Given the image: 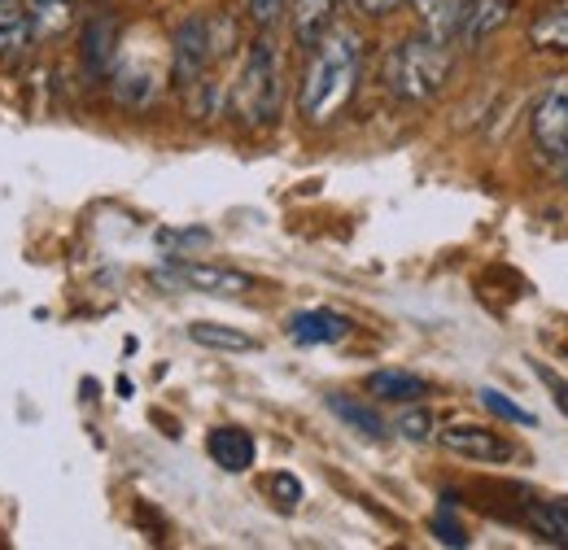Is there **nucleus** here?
Masks as SVG:
<instances>
[{
	"label": "nucleus",
	"instance_id": "obj_28",
	"mask_svg": "<svg viewBox=\"0 0 568 550\" xmlns=\"http://www.w3.org/2000/svg\"><path fill=\"white\" fill-rule=\"evenodd\" d=\"M363 13H372V18H385V13H394V9H403L407 0H355Z\"/></svg>",
	"mask_w": 568,
	"mask_h": 550
},
{
	"label": "nucleus",
	"instance_id": "obj_13",
	"mask_svg": "<svg viewBox=\"0 0 568 550\" xmlns=\"http://www.w3.org/2000/svg\"><path fill=\"white\" fill-rule=\"evenodd\" d=\"M36 44V22L27 0H0V53H18Z\"/></svg>",
	"mask_w": 568,
	"mask_h": 550
},
{
	"label": "nucleus",
	"instance_id": "obj_21",
	"mask_svg": "<svg viewBox=\"0 0 568 550\" xmlns=\"http://www.w3.org/2000/svg\"><path fill=\"white\" fill-rule=\"evenodd\" d=\"M153 241H158L162 249H171V258H184L189 249H206L214 236L206 227H162Z\"/></svg>",
	"mask_w": 568,
	"mask_h": 550
},
{
	"label": "nucleus",
	"instance_id": "obj_6",
	"mask_svg": "<svg viewBox=\"0 0 568 550\" xmlns=\"http://www.w3.org/2000/svg\"><path fill=\"white\" fill-rule=\"evenodd\" d=\"M149 279L158 288L202 293V297H245V293H254V275L236 272V267H214V263H189V258H171Z\"/></svg>",
	"mask_w": 568,
	"mask_h": 550
},
{
	"label": "nucleus",
	"instance_id": "obj_8",
	"mask_svg": "<svg viewBox=\"0 0 568 550\" xmlns=\"http://www.w3.org/2000/svg\"><path fill=\"white\" fill-rule=\"evenodd\" d=\"M351 337V319L337 310H297L288 319V342L297 345H337Z\"/></svg>",
	"mask_w": 568,
	"mask_h": 550
},
{
	"label": "nucleus",
	"instance_id": "obj_1",
	"mask_svg": "<svg viewBox=\"0 0 568 550\" xmlns=\"http://www.w3.org/2000/svg\"><path fill=\"white\" fill-rule=\"evenodd\" d=\"M315 58L302 74V92H297V114L306 123H333L358 88V70H363V44L351 27H328L315 44Z\"/></svg>",
	"mask_w": 568,
	"mask_h": 550
},
{
	"label": "nucleus",
	"instance_id": "obj_25",
	"mask_svg": "<svg viewBox=\"0 0 568 550\" xmlns=\"http://www.w3.org/2000/svg\"><path fill=\"white\" fill-rule=\"evenodd\" d=\"M534 376H538V380H542V385L551 389L556 407H560V411L568 415V380H565V376H556V371H551V367H542V363H534Z\"/></svg>",
	"mask_w": 568,
	"mask_h": 550
},
{
	"label": "nucleus",
	"instance_id": "obj_19",
	"mask_svg": "<svg viewBox=\"0 0 568 550\" xmlns=\"http://www.w3.org/2000/svg\"><path fill=\"white\" fill-rule=\"evenodd\" d=\"M525 516H529L538 538H547L556 547H568V502H534Z\"/></svg>",
	"mask_w": 568,
	"mask_h": 550
},
{
	"label": "nucleus",
	"instance_id": "obj_14",
	"mask_svg": "<svg viewBox=\"0 0 568 550\" xmlns=\"http://www.w3.org/2000/svg\"><path fill=\"white\" fill-rule=\"evenodd\" d=\"M416 4H420V31H425L428 40L455 44L459 18H464V4L468 0H416Z\"/></svg>",
	"mask_w": 568,
	"mask_h": 550
},
{
	"label": "nucleus",
	"instance_id": "obj_18",
	"mask_svg": "<svg viewBox=\"0 0 568 550\" xmlns=\"http://www.w3.org/2000/svg\"><path fill=\"white\" fill-rule=\"evenodd\" d=\"M333 22V0H293V35L311 49Z\"/></svg>",
	"mask_w": 568,
	"mask_h": 550
},
{
	"label": "nucleus",
	"instance_id": "obj_15",
	"mask_svg": "<svg viewBox=\"0 0 568 550\" xmlns=\"http://www.w3.org/2000/svg\"><path fill=\"white\" fill-rule=\"evenodd\" d=\"M189 342H197L202 349H219V354H254L258 342L241 328H227V324H211V319H197L189 324Z\"/></svg>",
	"mask_w": 568,
	"mask_h": 550
},
{
	"label": "nucleus",
	"instance_id": "obj_17",
	"mask_svg": "<svg viewBox=\"0 0 568 550\" xmlns=\"http://www.w3.org/2000/svg\"><path fill=\"white\" fill-rule=\"evenodd\" d=\"M114 58H119V27H114V18L88 22V31H83V62L92 70H105L114 67Z\"/></svg>",
	"mask_w": 568,
	"mask_h": 550
},
{
	"label": "nucleus",
	"instance_id": "obj_20",
	"mask_svg": "<svg viewBox=\"0 0 568 550\" xmlns=\"http://www.w3.org/2000/svg\"><path fill=\"white\" fill-rule=\"evenodd\" d=\"M31 4V22H36V40L40 35H58L71 27V0H27Z\"/></svg>",
	"mask_w": 568,
	"mask_h": 550
},
{
	"label": "nucleus",
	"instance_id": "obj_26",
	"mask_svg": "<svg viewBox=\"0 0 568 550\" xmlns=\"http://www.w3.org/2000/svg\"><path fill=\"white\" fill-rule=\"evenodd\" d=\"M433 533H437V542H446V547H468V533H464L455 520H446V516L433 520Z\"/></svg>",
	"mask_w": 568,
	"mask_h": 550
},
{
	"label": "nucleus",
	"instance_id": "obj_11",
	"mask_svg": "<svg viewBox=\"0 0 568 550\" xmlns=\"http://www.w3.org/2000/svg\"><path fill=\"white\" fill-rule=\"evenodd\" d=\"M507 13H511V0H468L455 40H464V44H481L486 35H495L498 27L507 22Z\"/></svg>",
	"mask_w": 568,
	"mask_h": 550
},
{
	"label": "nucleus",
	"instance_id": "obj_2",
	"mask_svg": "<svg viewBox=\"0 0 568 550\" xmlns=\"http://www.w3.org/2000/svg\"><path fill=\"white\" fill-rule=\"evenodd\" d=\"M450 74V44L428 40L425 31L416 40H403L385 58V83L403 101H433Z\"/></svg>",
	"mask_w": 568,
	"mask_h": 550
},
{
	"label": "nucleus",
	"instance_id": "obj_4",
	"mask_svg": "<svg viewBox=\"0 0 568 550\" xmlns=\"http://www.w3.org/2000/svg\"><path fill=\"white\" fill-rule=\"evenodd\" d=\"M223 44H232V22H223V18H189V22H180V31L171 40L175 83L184 92H193L206 79V70L223 58Z\"/></svg>",
	"mask_w": 568,
	"mask_h": 550
},
{
	"label": "nucleus",
	"instance_id": "obj_10",
	"mask_svg": "<svg viewBox=\"0 0 568 550\" xmlns=\"http://www.w3.org/2000/svg\"><path fill=\"white\" fill-rule=\"evenodd\" d=\"M367 394L381 398V403H420L428 394V380L416 371H398V367H385V371H372L367 376Z\"/></svg>",
	"mask_w": 568,
	"mask_h": 550
},
{
	"label": "nucleus",
	"instance_id": "obj_27",
	"mask_svg": "<svg viewBox=\"0 0 568 550\" xmlns=\"http://www.w3.org/2000/svg\"><path fill=\"white\" fill-rule=\"evenodd\" d=\"M281 13H284V0H250V18H254L258 27H272Z\"/></svg>",
	"mask_w": 568,
	"mask_h": 550
},
{
	"label": "nucleus",
	"instance_id": "obj_24",
	"mask_svg": "<svg viewBox=\"0 0 568 550\" xmlns=\"http://www.w3.org/2000/svg\"><path fill=\"white\" fill-rule=\"evenodd\" d=\"M267 493H272V502H276L281 511H297L306 489H302V481H297L293 472H272V477H267Z\"/></svg>",
	"mask_w": 568,
	"mask_h": 550
},
{
	"label": "nucleus",
	"instance_id": "obj_3",
	"mask_svg": "<svg viewBox=\"0 0 568 550\" xmlns=\"http://www.w3.org/2000/svg\"><path fill=\"white\" fill-rule=\"evenodd\" d=\"M232 105L254 128L276 119V110H281V62H276V49L267 40H254L245 49V62H241L236 88H232Z\"/></svg>",
	"mask_w": 568,
	"mask_h": 550
},
{
	"label": "nucleus",
	"instance_id": "obj_23",
	"mask_svg": "<svg viewBox=\"0 0 568 550\" xmlns=\"http://www.w3.org/2000/svg\"><path fill=\"white\" fill-rule=\"evenodd\" d=\"M394 432L403 437V441H412V446H420L433 437V415L425 407H407V411L394 419Z\"/></svg>",
	"mask_w": 568,
	"mask_h": 550
},
{
	"label": "nucleus",
	"instance_id": "obj_16",
	"mask_svg": "<svg viewBox=\"0 0 568 550\" xmlns=\"http://www.w3.org/2000/svg\"><path fill=\"white\" fill-rule=\"evenodd\" d=\"M328 411L337 415L351 432H358V437H367V441H381L389 428H385V419L372 411L367 403H358V398H346V394H328Z\"/></svg>",
	"mask_w": 568,
	"mask_h": 550
},
{
	"label": "nucleus",
	"instance_id": "obj_12",
	"mask_svg": "<svg viewBox=\"0 0 568 550\" xmlns=\"http://www.w3.org/2000/svg\"><path fill=\"white\" fill-rule=\"evenodd\" d=\"M529 44L538 53H568V0L547 4L534 22H529Z\"/></svg>",
	"mask_w": 568,
	"mask_h": 550
},
{
	"label": "nucleus",
	"instance_id": "obj_7",
	"mask_svg": "<svg viewBox=\"0 0 568 550\" xmlns=\"http://www.w3.org/2000/svg\"><path fill=\"white\" fill-rule=\"evenodd\" d=\"M437 441H442L450 455L473 459V464H511V459H516L511 441H503L498 432H490V428H477V424H455V428H442V432H437Z\"/></svg>",
	"mask_w": 568,
	"mask_h": 550
},
{
	"label": "nucleus",
	"instance_id": "obj_22",
	"mask_svg": "<svg viewBox=\"0 0 568 550\" xmlns=\"http://www.w3.org/2000/svg\"><path fill=\"white\" fill-rule=\"evenodd\" d=\"M477 398H481V407H486V411H495L498 419H507V424H525V428H534V424H538V415L525 411L520 403H511L503 389H490V385H486Z\"/></svg>",
	"mask_w": 568,
	"mask_h": 550
},
{
	"label": "nucleus",
	"instance_id": "obj_9",
	"mask_svg": "<svg viewBox=\"0 0 568 550\" xmlns=\"http://www.w3.org/2000/svg\"><path fill=\"white\" fill-rule=\"evenodd\" d=\"M206 455L223 472H250L254 459H258V446H254V437L245 428H214L206 437Z\"/></svg>",
	"mask_w": 568,
	"mask_h": 550
},
{
	"label": "nucleus",
	"instance_id": "obj_5",
	"mask_svg": "<svg viewBox=\"0 0 568 550\" xmlns=\"http://www.w3.org/2000/svg\"><path fill=\"white\" fill-rule=\"evenodd\" d=\"M529 132H534L542 162L565 180L568 189V74L551 79L542 88V96L534 101V114H529Z\"/></svg>",
	"mask_w": 568,
	"mask_h": 550
}]
</instances>
